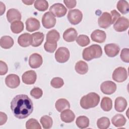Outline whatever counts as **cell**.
<instances>
[{
	"mask_svg": "<svg viewBox=\"0 0 129 129\" xmlns=\"http://www.w3.org/2000/svg\"><path fill=\"white\" fill-rule=\"evenodd\" d=\"M11 109L14 115L19 119H24L29 116L33 110L31 99L26 95H16L11 102Z\"/></svg>",
	"mask_w": 129,
	"mask_h": 129,
	"instance_id": "cell-1",
	"label": "cell"
},
{
	"mask_svg": "<svg viewBox=\"0 0 129 129\" xmlns=\"http://www.w3.org/2000/svg\"><path fill=\"white\" fill-rule=\"evenodd\" d=\"M100 101V96L95 92H91L82 97L80 104L85 109L96 107Z\"/></svg>",
	"mask_w": 129,
	"mask_h": 129,
	"instance_id": "cell-2",
	"label": "cell"
},
{
	"mask_svg": "<svg viewBox=\"0 0 129 129\" xmlns=\"http://www.w3.org/2000/svg\"><path fill=\"white\" fill-rule=\"evenodd\" d=\"M102 55L101 46L97 44H93L85 48L82 52L83 58L87 61H90L94 58H99Z\"/></svg>",
	"mask_w": 129,
	"mask_h": 129,
	"instance_id": "cell-3",
	"label": "cell"
},
{
	"mask_svg": "<svg viewBox=\"0 0 129 129\" xmlns=\"http://www.w3.org/2000/svg\"><path fill=\"white\" fill-rule=\"evenodd\" d=\"M70 51L65 47H59L55 53V58L59 63L67 62L70 58Z\"/></svg>",
	"mask_w": 129,
	"mask_h": 129,
	"instance_id": "cell-4",
	"label": "cell"
},
{
	"mask_svg": "<svg viewBox=\"0 0 129 129\" xmlns=\"http://www.w3.org/2000/svg\"><path fill=\"white\" fill-rule=\"evenodd\" d=\"M68 19L72 25L78 24L82 20L83 14L81 11L78 9L70 10L67 16Z\"/></svg>",
	"mask_w": 129,
	"mask_h": 129,
	"instance_id": "cell-5",
	"label": "cell"
},
{
	"mask_svg": "<svg viewBox=\"0 0 129 129\" xmlns=\"http://www.w3.org/2000/svg\"><path fill=\"white\" fill-rule=\"evenodd\" d=\"M112 79L119 83L124 82L127 78L126 70L123 67H118L114 70L112 76Z\"/></svg>",
	"mask_w": 129,
	"mask_h": 129,
	"instance_id": "cell-6",
	"label": "cell"
},
{
	"mask_svg": "<svg viewBox=\"0 0 129 129\" xmlns=\"http://www.w3.org/2000/svg\"><path fill=\"white\" fill-rule=\"evenodd\" d=\"M49 12L54 17L60 18L64 16L66 14L67 9L62 4L55 3L50 7Z\"/></svg>",
	"mask_w": 129,
	"mask_h": 129,
	"instance_id": "cell-7",
	"label": "cell"
},
{
	"mask_svg": "<svg viewBox=\"0 0 129 129\" xmlns=\"http://www.w3.org/2000/svg\"><path fill=\"white\" fill-rule=\"evenodd\" d=\"M56 23L55 17L50 12L45 13L42 18V24L46 29H50L53 27Z\"/></svg>",
	"mask_w": 129,
	"mask_h": 129,
	"instance_id": "cell-8",
	"label": "cell"
},
{
	"mask_svg": "<svg viewBox=\"0 0 129 129\" xmlns=\"http://www.w3.org/2000/svg\"><path fill=\"white\" fill-rule=\"evenodd\" d=\"M129 26L128 19L124 17H119L114 23L113 28L117 32H123L127 29Z\"/></svg>",
	"mask_w": 129,
	"mask_h": 129,
	"instance_id": "cell-9",
	"label": "cell"
},
{
	"mask_svg": "<svg viewBox=\"0 0 129 129\" xmlns=\"http://www.w3.org/2000/svg\"><path fill=\"white\" fill-rule=\"evenodd\" d=\"M98 23L99 27L106 29L112 24V19L110 14L108 12H104L99 17L98 20Z\"/></svg>",
	"mask_w": 129,
	"mask_h": 129,
	"instance_id": "cell-10",
	"label": "cell"
},
{
	"mask_svg": "<svg viewBox=\"0 0 129 129\" xmlns=\"http://www.w3.org/2000/svg\"><path fill=\"white\" fill-rule=\"evenodd\" d=\"M100 90L105 94L110 95L115 92L116 90V85L110 81L103 82L100 86Z\"/></svg>",
	"mask_w": 129,
	"mask_h": 129,
	"instance_id": "cell-11",
	"label": "cell"
},
{
	"mask_svg": "<svg viewBox=\"0 0 129 129\" xmlns=\"http://www.w3.org/2000/svg\"><path fill=\"white\" fill-rule=\"evenodd\" d=\"M6 85L9 88L14 89L18 87L20 84L19 77L16 74L8 75L5 79Z\"/></svg>",
	"mask_w": 129,
	"mask_h": 129,
	"instance_id": "cell-12",
	"label": "cell"
},
{
	"mask_svg": "<svg viewBox=\"0 0 129 129\" xmlns=\"http://www.w3.org/2000/svg\"><path fill=\"white\" fill-rule=\"evenodd\" d=\"M37 75L34 71L29 70L25 72L22 76V80L24 83L27 85H32L35 83Z\"/></svg>",
	"mask_w": 129,
	"mask_h": 129,
	"instance_id": "cell-13",
	"label": "cell"
},
{
	"mask_svg": "<svg viewBox=\"0 0 129 129\" xmlns=\"http://www.w3.org/2000/svg\"><path fill=\"white\" fill-rule=\"evenodd\" d=\"M43 62L42 56L36 53L32 54L29 58V64L31 68L37 69L39 68Z\"/></svg>",
	"mask_w": 129,
	"mask_h": 129,
	"instance_id": "cell-14",
	"label": "cell"
},
{
	"mask_svg": "<svg viewBox=\"0 0 129 129\" xmlns=\"http://www.w3.org/2000/svg\"><path fill=\"white\" fill-rule=\"evenodd\" d=\"M104 50L106 54L108 56L113 57L118 54L120 51V48L116 44L109 43L105 45Z\"/></svg>",
	"mask_w": 129,
	"mask_h": 129,
	"instance_id": "cell-15",
	"label": "cell"
},
{
	"mask_svg": "<svg viewBox=\"0 0 129 129\" xmlns=\"http://www.w3.org/2000/svg\"><path fill=\"white\" fill-rule=\"evenodd\" d=\"M26 28L29 32L38 30L40 27L39 21L35 18H29L26 21Z\"/></svg>",
	"mask_w": 129,
	"mask_h": 129,
	"instance_id": "cell-16",
	"label": "cell"
},
{
	"mask_svg": "<svg viewBox=\"0 0 129 129\" xmlns=\"http://www.w3.org/2000/svg\"><path fill=\"white\" fill-rule=\"evenodd\" d=\"M91 39L97 43H103L105 41L106 34L102 30L97 29L94 30L91 34Z\"/></svg>",
	"mask_w": 129,
	"mask_h": 129,
	"instance_id": "cell-17",
	"label": "cell"
},
{
	"mask_svg": "<svg viewBox=\"0 0 129 129\" xmlns=\"http://www.w3.org/2000/svg\"><path fill=\"white\" fill-rule=\"evenodd\" d=\"M7 18L10 23H13L15 21H20L21 19V14L17 9H9L7 13Z\"/></svg>",
	"mask_w": 129,
	"mask_h": 129,
	"instance_id": "cell-18",
	"label": "cell"
},
{
	"mask_svg": "<svg viewBox=\"0 0 129 129\" xmlns=\"http://www.w3.org/2000/svg\"><path fill=\"white\" fill-rule=\"evenodd\" d=\"M32 36L31 34L25 33L20 35L18 38V43L22 47H26L31 45Z\"/></svg>",
	"mask_w": 129,
	"mask_h": 129,
	"instance_id": "cell-19",
	"label": "cell"
},
{
	"mask_svg": "<svg viewBox=\"0 0 129 129\" xmlns=\"http://www.w3.org/2000/svg\"><path fill=\"white\" fill-rule=\"evenodd\" d=\"M78 33L74 28L67 29L63 34V38L67 42H73L77 37Z\"/></svg>",
	"mask_w": 129,
	"mask_h": 129,
	"instance_id": "cell-20",
	"label": "cell"
},
{
	"mask_svg": "<svg viewBox=\"0 0 129 129\" xmlns=\"http://www.w3.org/2000/svg\"><path fill=\"white\" fill-rule=\"evenodd\" d=\"M127 105V101L123 97H118L115 100L114 108L117 112H123L125 109Z\"/></svg>",
	"mask_w": 129,
	"mask_h": 129,
	"instance_id": "cell-21",
	"label": "cell"
},
{
	"mask_svg": "<svg viewBox=\"0 0 129 129\" xmlns=\"http://www.w3.org/2000/svg\"><path fill=\"white\" fill-rule=\"evenodd\" d=\"M32 36V42L31 45L33 47H38L40 46L43 40L44 35L43 33L40 32H37L31 34Z\"/></svg>",
	"mask_w": 129,
	"mask_h": 129,
	"instance_id": "cell-22",
	"label": "cell"
},
{
	"mask_svg": "<svg viewBox=\"0 0 129 129\" xmlns=\"http://www.w3.org/2000/svg\"><path fill=\"white\" fill-rule=\"evenodd\" d=\"M60 118L62 121L66 123H70L75 119V115L71 110L68 109L61 112Z\"/></svg>",
	"mask_w": 129,
	"mask_h": 129,
	"instance_id": "cell-23",
	"label": "cell"
},
{
	"mask_svg": "<svg viewBox=\"0 0 129 129\" xmlns=\"http://www.w3.org/2000/svg\"><path fill=\"white\" fill-rule=\"evenodd\" d=\"M55 107L56 109L58 112H60L64 110L70 109V104L67 99L64 98H60L56 101Z\"/></svg>",
	"mask_w": 129,
	"mask_h": 129,
	"instance_id": "cell-24",
	"label": "cell"
},
{
	"mask_svg": "<svg viewBox=\"0 0 129 129\" xmlns=\"http://www.w3.org/2000/svg\"><path fill=\"white\" fill-rule=\"evenodd\" d=\"M60 35L59 32L55 29L49 31L46 34V41L52 43H57V42L59 39Z\"/></svg>",
	"mask_w": 129,
	"mask_h": 129,
	"instance_id": "cell-25",
	"label": "cell"
},
{
	"mask_svg": "<svg viewBox=\"0 0 129 129\" xmlns=\"http://www.w3.org/2000/svg\"><path fill=\"white\" fill-rule=\"evenodd\" d=\"M14 42L13 39L9 36H4L1 38L0 45L4 49H9L13 46Z\"/></svg>",
	"mask_w": 129,
	"mask_h": 129,
	"instance_id": "cell-26",
	"label": "cell"
},
{
	"mask_svg": "<svg viewBox=\"0 0 129 129\" xmlns=\"http://www.w3.org/2000/svg\"><path fill=\"white\" fill-rule=\"evenodd\" d=\"M126 120L125 117L121 114H117L111 119V122L113 125L117 127L123 126L126 123Z\"/></svg>",
	"mask_w": 129,
	"mask_h": 129,
	"instance_id": "cell-27",
	"label": "cell"
},
{
	"mask_svg": "<svg viewBox=\"0 0 129 129\" xmlns=\"http://www.w3.org/2000/svg\"><path fill=\"white\" fill-rule=\"evenodd\" d=\"M75 69V71L78 74L84 75L86 74L88 71V66L86 62L80 60L76 63Z\"/></svg>",
	"mask_w": 129,
	"mask_h": 129,
	"instance_id": "cell-28",
	"label": "cell"
},
{
	"mask_svg": "<svg viewBox=\"0 0 129 129\" xmlns=\"http://www.w3.org/2000/svg\"><path fill=\"white\" fill-rule=\"evenodd\" d=\"M76 123L80 128H87L89 125V119L86 116H79L76 119Z\"/></svg>",
	"mask_w": 129,
	"mask_h": 129,
	"instance_id": "cell-29",
	"label": "cell"
},
{
	"mask_svg": "<svg viewBox=\"0 0 129 129\" xmlns=\"http://www.w3.org/2000/svg\"><path fill=\"white\" fill-rule=\"evenodd\" d=\"M101 108L105 111H110L112 107V102L111 98L107 97H104L102 99L101 104Z\"/></svg>",
	"mask_w": 129,
	"mask_h": 129,
	"instance_id": "cell-30",
	"label": "cell"
},
{
	"mask_svg": "<svg viewBox=\"0 0 129 129\" xmlns=\"http://www.w3.org/2000/svg\"><path fill=\"white\" fill-rule=\"evenodd\" d=\"M24 29V24L21 21H15L11 23V30L13 33L18 34L21 32Z\"/></svg>",
	"mask_w": 129,
	"mask_h": 129,
	"instance_id": "cell-31",
	"label": "cell"
},
{
	"mask_svg": "<svg viewBox=\"0 0 129 129\" xmlns=\"http://www.w3.org/2000/svg\"><path fill=\"white\" fill-rule=\"evenodd\" d=\"M40 121L43 128L48 129L52 127L53 123L52 119L48 115H45L42 116L40 119Z\"/></svg>",
	"mask_w": 129,
	"mask_h": 129,
	"instance_id": "cell-32",
	"label": "cell"
},
{
	"mask_svg": "<svg viewBox=\"0 0 129 129\" xmlns=\"http://www.w3.org/2000/svg\"><path fill=\"white\" fill-rule=\"evenodd\" d=\"M118 10L122 14H126L128 12V3L126 1H119L116 5Z\"/></svg>",
	"mask_w": 129,
	"mask_h": 129,
	"instance_id": "cell-33",
	"label": "cell"
},
{
	"mask_svg": "<svg viewBox=\"0 0 129 129\" xmlns=\"http://www.w3.org/2000/svg\"><path fill=\"white\" fill-rule=\"evenodd\" d=\"M34 7L39 11L43 12L47 10L48 8V3L45 0H37L34 2Z\"/></svg>",
	"mask_w": 129,
	"mask_h": 129,
	"instance_id": "cell-34",
	"label": "cell"
},
{
	"mask_svg": "<svg viewBox=\"0 0 129 129\" xmlns=\"http://www.w3.org/2000/svg\"><path fill=\"white\" fill-rule=\"evenodd\" d=\"M110 120L108 117H102L97 121V125L100 129H106L110 126Z\"/></svg>",
	"mask_w": 129,
	"mask_h": 129,
	"instance_id": "cell-35",
	"label": "cell"
},
{
	"mask_svg": "<svg viewBox=\"0 0 129 129\" xmlns=\"http://www.w3.org/2000/svg\"><path fill=\"white\" fill-rule=\"evenodd\" d=\"M77 43L81 46L84 47L88 45L90 42V40L88 36L86 35H80L76 39Z\"/></svg>",
	"mask_w": 129,
	"mask_h": 129,
	"instance_id": "cell-36",
	"label": "cell"
},
{
	"mask_svg": "<svg viewBox=\"0 0 129 129\" xmlns=\"http://www.w3.org/2000/svg\"><path fill=\"white\" fill-rule=\"evenodd\" d=\"M26 128L27 129H41V127L36 119L30 118L26 123Z\"/></svg>",
	"mask_w": 129,
	"mask_h": 129,
	"instance_id": "cell-37",
	"label": "cell"
},
{
	"mask_svg": "<svg viewBox=\"0 0 129 129\" xmlns=\"http://www.w3.org/2000/svg\"><path fill=\"white\" fill-rule=\"evenodd\" d=\"M63 84L64 82L62 79L59 77L54 78L50 82L51 86L54 88H60L62 87Z\"/></svg>",
	"mask_w": 129,
	"mask_h": 129,
	"instance_id": "cell-38",
	"label": "cell"
},
{
	"mask_svg": "<svg viewBox=\"0 0 129 129\" xmlns=\"http://www.w3.org/2000/svg\"><path fill=\"white\" fill-rule=\"evenodd\" d=\"M30 95L35 99H39L43 95V91L38 87H34L31 90Z\"/></svg>",
	"mask_w": 129,
	"mask_h": 129,
	"instance_id": "cell-39",
	"label": "cell"
},
{
	"mask_svg": "<svg viewBox=\"0 0 129 129\" xmlns=\"http://www.w3.org/2000/svg\"><path fill=\"white\" fill-rule=\"evenodd\" d=\"M57 47V43H52L46 41L44 44V49L49 53H53Z\"/></svg>",
	"mask_w": 129,
	"mask_h": 129,
	"instance_id": "cell-40",
	"label": "cell"
},
{
	"mask_svg": "<svg viewBox=\"0 0 129 129\" xmlns=\"http://www.w3.org/2000/svg\"><path fill=\"white\" fill-rule=\"evenodd\" d=\"M120 58L121 60L125 62H129V49L128 48H123L120 53Z\"/></svg>",
	"mask_w": 129,
	"mask_h": 129,
	"instance_id": "cell-41",
	"label": "cell"
},
{
	"mask_svg": "<svg viewBox=\"0 0 129 129\" xmlns=\"http://www.w3.org/2000/svg\"><path fill=\"white\" fill-rule=\"evenodd\" d=\"M8 70L7 64L2 60L0 61V75H4L7 74Z\"/></svg>",
	"mask_w": 129,
	"mask_h": 129,
	"instance_id": "cell-42",
	"label": "cell"
},
{
	"mask_svg": "<svg viewBox=\"0 0 129 129\" xmlns=\"http://www.w3.org/2000/svg\"><path fill=\"white\" fill-rule=\"evenodd\" d=\"M110 15L111 16L112 19V24H114L116 21V20L119 17H120V14L118 12H117L115 10H113L111 11Z\"/></svg>",
	"mask_w": 129,
	"mask_h": 129,
	"instance_id": "cell-43",
	"label": "cell"
},
{
	"mask_svg": "<svg viewBox=\"0 0 129 129\" xmlns=\"http://www.w3.org/2000/svg\"><path fill=\"white\" fill-rule=\"evenodd\" d=\"M63 3L67 6V7L68 9H72L74 8V7H76L77 2L75 0H72V1H67V0H64Z\"/></svg>",
	"mask_w": 129,
	"mask_h": 129,
	"instance_id": "cell-44",
	"label": "cell"
},
{
	"mask_svg": "<svg viewBox=\"0 0 129 129\" xmlns=\"http://www.w3.org/2000/svg\"><path fill=\"white\" fill-rule=\"evenodd\" d=\"M7 120V115L3 112H0V125L5 124Z\"/></svg>",
	"mask_w": 129,
	"mask_h": 129,
	"instance_id": "cell-45",
	"label": "cell"
},
{
	"mask_svg": "<svg viewBox=\"0 0 129 129\" xmlns=\"http://www.w3.org/2000/svg\"><path fill=\"white\" fill-rule=\"evenodd\" d=\"M0 4H1V15H2L5 12L6 7H5V5L2 2H0Z\"/></svg>",
	"mask_w": 129,
	"mask_h": 129,
	"instance_id": "cell-46",
	"label": "cell"
},
{
	"mask_svg": "<svg viewBox=\"0 0 129 129\" xmlns=\"http://www.w3.org/2000/svg\"><path fill=\"white\" fill-rule=\"evenodd\" d=\"M34 2V1H22V2L26 5H31Z\"/></svg>",
	"mask_w": 129,
	"mask_h": 129,
	"instance_id": "cell-47",
	"label": "cell"
}]
</instances>
